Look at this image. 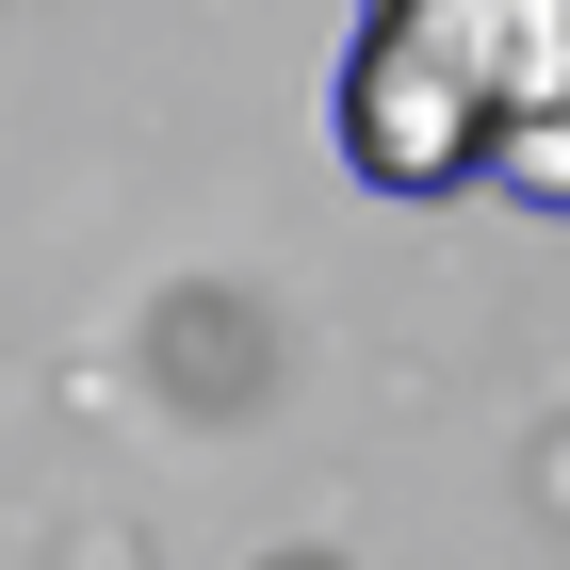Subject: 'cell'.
<instances>
[{"mask_svg":"<svg viewBox=\"0 0 570 570\" xmlns=\"http://www.w3.org/2000/svg\"><path fill=\"white\" fill-rule=\"evenodd\" d=\"M473 196H505V213H570V98H538L522 131L489 147V179H473Z\"/></svg>","mask_w":570,"mask_h":570,"instance_id":"2","label":"cell"},{"mask_svg":"<svg viewBox=\"0 0 570 570\" xmlns=\"http://www.w3.org/2000/svg\"><path fill=\"white\" fill-rule=\"evenodd\" d=\"M538 98H570V0H375L343 33L326 131H343L358 196L440 213V196L489 179V147L522 131Z\"/></svg>","mask_w":570,"mask_h":570,"instance_id":"1","label":"cell"},{"mask_svg":"<svg viewBox=\"0 0 570 570\" xmlns=\"http://www.w3.org/2000/svg\"><path fill=\"white\" fill-rule=\"evenodd\" d=\"M277 570H309V554H277Z\"/></svg>","mask_w":570,"mask_h":570,"instance_id":"3","label":"cell"},{"mask_svg":"<svg viewBox=\"0 0 570 570\" xmlns=\"http://www.w3.org/2000/svg\"><path fill=\"white\" fill-rule=\"evenodd\" d=\"M358 17H375V0H358Z\"/></svg>","mask_w":570,"mask_h":570,"instance_id":"4","label":"cell"}]
</instances>
